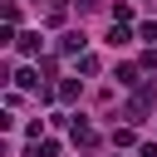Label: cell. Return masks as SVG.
<instances>
[{
    "instance_id": "obj_1",
    "label": "cell",
    "mask_w": 157,
    "mask_h": 157,
    "mask_svg": "<svg viewBox=\"0 0 157 157\" xmlns=\"http://www.w3.org/2000/svg\"><path fill=\"white\" fill-rule=\"evenodd\" d=\"M152 103H157V83H142V88H137V93H132V103H128V108H123V118H128V123H142V118H147V108H152Z\"/></svg>"
},
{
    "instance_id": "obj_2",
    "label": "cell",
    "mask_w": 157,
    "mask_h": 157,
    "mask_svg": "<svg viewBox=\"0 0 157 157\" xmlns=\"http://www.w3.org/2000/svg\"><path fill=\"white\" fill-rule=\"evenodd\" d=\"M83 44H88V34H83V29H69V34L59 39V54H83Z\"/></svg>"
},
{
    "instance_id": "obj_3",
    "label": "cell",
    "mask_w": 157,
    "mask_h": 157,
    "mask_svg": "<svg viewBox=\"0 0 157 157\" xmlns=\"http://www.w3.org/2000/svg\"><path fill=\"white\" fill-rule=\"evenodd\" d=\"M74 142H78V147H93V142H98V132H93L83 118H74Z\"/></svg>"
},
{
    "instance_id": "obj_4",
    "label": "cell",
    "mask_w": 157,
    "mask_h": 157,
    "mask_svg": "<svg viewBox=\"0 0 157 157\" xmlns=\"http://www.w3.org/2000/svg\"><path fill=\"white\" fill-rule=\"evenodd\" d=\"M15 44H20V54H39V44H44V39H39V29H25Z\"/></svg>"
},
{
    "instance_id": "obj_5",
    "label": "cell",
    "mask_w": 157,
    "mask_h": 157,
    "mask_svg": "<svg viewBox=\"0 0 157 157\" xmlns=\"http://www.w3.org/2000/svg\"><path fill=\"white\" fill-rule=\"evenodd\" d=\"M108 44H113V49H118V44H132V29H128V25H113V29H108Z\"/></svg>"
},
{
    "instance_id": "obj_6",
    "label": "cell",
    "mask_w": 157,
    "mask_h": 157,
    "mask_svg": "<svg viewBox=\"0 0 157 157\" xmlns=\"http://www.w3.org/2000/svg\"><path fill=\"white\" fill-rule=\"evenodd\" d=\"M118 83L123 88H137V64H118Z\"/></svg>"
},
{
    "instance_id": "obj_7",
    "label": "cell",
    "mask_w": 157,
    "mask_h": 157,
    "mask_svg": "<svg viewBox=\"0 0 157 157\" xmlns=\"http://www.w3.org/2000/svg\"><path fill=\"white\" fill-rule=\"evenodd\" d=\"M59 98L74 103V98H78V78H64V83H59Z\"/></svg>"
},
{
    "instance_id": "obj_8",
    "label": "cell",
    "mask_w": 157,
    "mask_h": 157,
    "mask_svg": "<svg viewBox=\"0 0 157 157\" xmlns=\"http://www.w3.org/2000/svg\"><path fill=\"white\" fill-rule=\"evenodd\" d=\"M15 83H20V88H34V83H39V74H34V69H20V74H15Z\"/></svg>"
},
{
    "instance_id": "obj_9",
    "label": "cell",
    "mask_w": 157,
    "mask_h": 157,
    "mask_svg": "<svg viewBox=\"0 0 157 157\" xmlns=\"http://www.w3.org/2000/svg\"><path fill=\"white\" fill-rule=\"evenodd\" d=\"M78 74H98V59L93 54H78Z\"/></svg>"
},
{
    "instance_id": "obj_10",
    "label": "cell",
    "mask_w": 157,
    "mask_h": 157,
    "mask_svg": "<svg viewBox=\"0 0 157 157\" xmlns=\"http://www.w3.org/2000/svg\"><path fill=\"white\" fill-rule=\"evenodd\" d=\"M137 34H142L147 44H157V20H147V25H137Z\"/></svg>"
},
{
    "instance_id": "obj_11",
    "label": "cell",
    "mask_w": 157,
    "mask_h": 157,
    "mask_svg": "<svg viewBox=\"0 0 157 157\" xmlns=\"http://www.w3.org/2000/svg\"><path fill=\"white\" fill-rule=\"evenodd\" d=\"M98 5H103V0H78V10H98Z\"/></svg>"
}]
</instances>
